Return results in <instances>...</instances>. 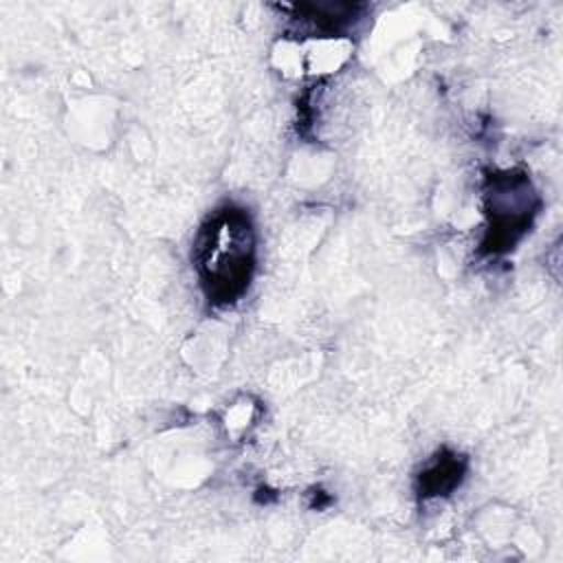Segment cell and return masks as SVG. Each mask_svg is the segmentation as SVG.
I'll return each mask as SVG.
<instances>
[{
	"label": "cell",
	"instance_id": "cell-1",
	"mask_svg": "<svg viewBox=\"0 0 563 563\" xmlns=\"http://www.w3.org/2000/svg\"><path fill=\"white\" fill-rule=\"evenodd\" d=\"M255 264V240L240 209H222L209 218L196 242V266L213 303L235 301L249 286Z\"/></svg>",
	"mask_w": 563,
	"mask_h": 563
}]
</instances>
